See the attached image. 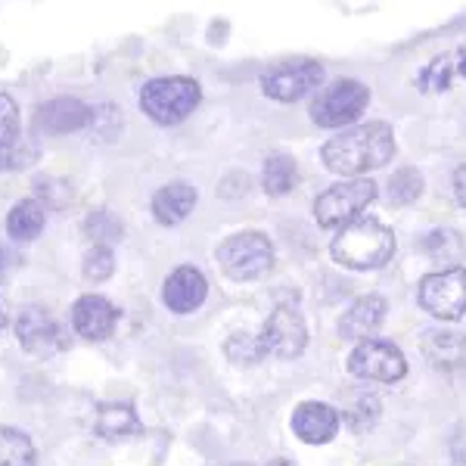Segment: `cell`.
I'll return each mask as SVG.
<instances>
[{
    "mask_svg": "<svg viewBox=\"0 0 466 466\" xmlns=\"http://www.w3.org/2000/svg\"><path fill=\"white\" fill-rule=\"evenodd\" d=\"M323 165L339 177H358L364 171L382 168L395 156V134L386 122H367L333 134L323 144Z\"/></svg>",
    "mask_w": 466,
    "mask_h": 466,
    "instance_id": "cell-1",
    "label": "cell"
},
{
    "mask_svg": "<svg viewBox=\"0 0 466 466\" xmlns=\"http://www.w3.org/2000/svg\"><path fill=\"white\" fill-rule=\"evenodd\" d=\"M333 258L351 270H373L392 261L395 233L380 224L377 218H355L351 224L339 228L329 246Z\"/></svg>",
    "mask_w": 466,
    "mask_h": 466,
    "instance_id": "cell-2",
    "label": "cell"
},
{
    "mask_svg": "<svg viewBox=\"0 0 466 466\" xmlns=\"http://www.w3.org/2000/svg\"><path fill=\"white\" fill-rule=\"evenodd\" d=\"M202 90L187 75H168L156 78L140 90V109L159 125H177L199 106Z\"/></svg>",
    "mask_w": 466,
    "mask_h": 466,
    "instance_id": "cell-3",
    "label": "cell"
},
{
    "mask_svg": "<svg viewBox=\"0 0 466 466\" xmlns=\"http://www.w3.org/2000/svg\"><path fill=\"white\" fill-rule=\"evenodd\" d=\"M218 265L233 280H255V277H265L274 265V246L265 233H233L218 246Z\"/></svg>",
    "mask_w": 466,
    "mask_h": 466,
    "instance_id": "cell-4",
    "label": "cell"
},
{
    "mask_svg": "<svg viewBox=\"0 0 466 466\" xmlns=\"http://www.w3.org/2000/svg\"><path fill=\"white\" fill-rule=\"evenodd\" d=\"M373 199H377V184L373 180H345V184H336L327 193H320L318 202H314V218H318L320 228H345V224L360 218V212Z\"/></svg>",
    "mask_w": 466,
    "mask_h": 466,
    "instance_id": "cell-5",
    "label": "cell"
},
{
    "mask_svg": "<svg viewBox=\"0 0 466 466\" xmlns=\"http://www.w3.org/2000/svg\"><path fill=\"white\" fill-rule=\"evenodd\" d=\"M370 90L355 78H339L327 90H320L311 103V118L318 127H345L358 122V116L367 109Z\"/></svg>",
    "mask_w": 466,
    "mask_h": 466,
    "instance_id": "cell-6",
    "label": "cell"
},
{
    "mask_svg": "<svg viewBox=\"0 0 466 466\" xmlns=\"http://www.w3.org/2000/svg\"><path fill=\"white\" fill-rule=\"evenodd\" d=\"M265 355L277 358H299L308 349V323L296 302H280L268 318L265 329L258 333Z\"/></svg>",
    "mask_w": 466,
    "mask_h": 466,
    "instance_id": "cell-7",
    "label": "cell"
},
{
    "mask_svg": "<svg viewBox=\"0 0 466 466\" xmlns=\"http://www.w3.org/2000/svg\"><path fill=\"white\" fill-rule=\"evenodd\" d=\"M349 370L358 380H377V382H398L408 377V358L398 351L395 342L386 339H364L355 345L349 355Z\"/></svg>",
    "mask_w": 466,
    "mask_h": 466,
    "instance_id": "cell-8",
    "label": "cell"
},
{
    "mask_svg": "<svg viewBox=\"0 0 466 466\" xmlns=\"http://www.w3.org/2000/svg\"><path fill=\"white\" fill-rule=\"evenodd\" d=\"M420 305L439 320H457L466 314V270L445 268L420 283Z\"/></svg>",
    "mask_w": 466,
    "mask_h": 466,
    "instance_id": "cell-9",
    "label": "cell"
},
{
    "mask_svg": "<svg viewBox=\"0 0 466 466\" xmlns=\"http://www.w3.org/2000/svg\"><path fill=\"white\" fill-rule=\"evenodd\" d=\"M323 81V66L314 59H289L283 66H274L261 78V90L277 103H296L308 90H314Z\"/></svg>",
    "mask_w": 466,
    "mask_h": 466,
    "instance_id": "cell-10",
    "label": "cell"
},
{
    "mask_svg": "<svg viewBox=\"0 0 466 466\" xmlns=\"http://www.w3.org/2000/svg\"><path fill=\"white\" fill-rule=\"evenodd\" d=\"M16 336L32 358H50L69 345L63 327L50 318L47 308H25L16 318Z\"/></svg>",
    "mask_w": 466,
    "mask_h": 466,
    "instance_id": "cell-11",
    "label": "cell"
},
{
    "mask_svg": "<svg viewBox=\"0 0 466 466\" xmlns=\"http://www.w3.org/2000/svg\"><path fill=\"white\" fill-rule=\"evenodd\" d=\"M94 125V109L75 96H56L41 103L35 112V127L41 134H72Z\"/></svg>",
    "mask_w": 466,
    "mask_h": 466,
    "instance_id": "cell-12",
    "label": "cell"
},
{
    "mask_svg": "<svg viewBox=\"0 0 466 466\" xmlns=\"http://www.w3.org/2000/svg\"><path fill=\"white\" fill-rule=\"evenodd\" d=\"M208 283L193 265H180L168 274L162 287V302L171 308L175 314H190L206 302Z\"/></svg>",
    "mask_w": 466,
    "mask_h": 466,
    "instance_id": "cell-13",
    "label": "cell"
},
{
    "mask_svg": "<svg viewBox=\"0 0 466 466\" xmlns=\"http://www.w3.org/2000/svg\"><path fill=\"white\" fill-rule=\"evenodd\" d=\"M116 320H118L116 305L103 296H81L72 308V327L87 342L109 339L112 329H116Z\"/></svg>",
    "mask_w": 466,
    "mask_h": 466,
    "instance_id": "cell-14",
    "label": "cell"
},
{
    "mask_svg": "<svg viewBox=\"0 0 466 466\" xmlns=\"http://www.w3.org/2000/svg\"><path fill=\"white\" fill-rule=\"evenodd\" d=\"M292 432H296L305 445H327V441H333L336 432H339V413L329 408V404L305 401L292 413Z\"/></svg>",
    "mask_w": 466,
    "mask_h": 466,
    "instance_id": "cell-15",
    "label": "cell"
},
{
    "mask_svg": "<svg viewBox=\"0 0 466 466\" xmlns=\"http://www.w3.org/2000/svg\"><path fill=\"white\" fill-rule=\"evenodd\" d=\"M386 314H389V305L382 296H360L358 302H351L349 311L339 318L342 339H351V342L373 339V333L382 327Z\"/></svg>",
    "mask_w": 466,
    "mask_h": 466,
    "instance_id": "cell-16",
    "label": "cell"
},
{
    "mask_svg": "<svg viewBox=\"0 0 466 466\" xmlns=\"http://www.w3.org/2000/svg\"><path fill=\"white\" fill-rule=\"evenodd\" d=\"M461 78H466V50H451V54H439L420 69L417 87L423 94H441Z\"/></svg>",
    "mask_w": 466,
    "mask_h": 466,
    "instance_id": "cell-17",
    "label": "cell"
},
{
    "mask_svg": "<svg viewBox=\"0 0 466 466\" xmlns=\"http://www.w3.org/2000/svg\"><path fill=\"white\" fill-rule=\"evenodd\" d=\"M197 206V190L190 184H168L153 197V218L162 228H175Z\"/></svg>",
    "mask_w": 466,
    "mask_h": 466,
    "instance_id": "cell-18",
    "label": "cell"
},
{
    "mask_svg": "<svg viewBox=\"0 0 466 466\" xmlns=\"http://www.w3.org/2000/svg\"><path fill=\"white\" fill-rule=\"evenodd\" d=\"M423 355L439 370H454L466 360V336L451 333V329H439V333L423 336Z\"/></svg>",
    "mask_w": 466,
    "mask_h": 466,
    "instance_id": "cell-19",
    "label": "cell"
},
{
    "mask_svg": "<svg viewBox=\"0 0 466 466\" xmlns=\"http://www.w3.org/2000/svg\"><path fill=\"white\" fill-rule=\"evenodd\" d=\"M96 435L103 439H127V435L140 432V417L131 404H100L96 408Z\"/></svg>",
    "mask_w": 466,
    "mask_h": 466,
    "instance_id": "cell-20",
    "label": "cell"
},
{
    "mask_svg": "<svg viewBox=\"0 0 466 466\" xmlns=\"http://www.w3.org/2000/svg\"><path fill=\"white\" fill-rule=\"evenodd\" d=\"M41 230H44V208L37 199H22L6 215V233L16 243H32L35 237H41Z\"/></svg>",
    "mask_w": 466,
    "mask_h": 466,
    "instance_id": "cell-21",
    "label": "cell"
},
{
    "mask_svg": "<svg viewBox=\"0 0 466 466\" xmlns=\"http://www.w3.org/2000/svg\"><path fill=\"white\" fill-rule=\"evenodd\" d=\"M299 180V168H296V159L287 153H274L268 156L265 168H261V187L270 197H287V193L296 187Z\"/></svg>",
    "mask_w": 466,
    "mask_h": 466,
    "instance_id": "cell-22",
    "label": "cell"
},
{
    "mask_svg": "<svg viewBox=\"0 0 466 466\" xmlns=\"http://www.w3.org/2000/svg\"><path fill=\"white\" fill-rule=\"evenodd\" d=\"M420 246H423V252L430 255V258H435L445 268H457V261L463 258V237L457 230H448V228L426 233Z\"/></svg>",
    "mask_w": 466,
    "mask_h": 466,
    "instance_id": "cell-23",
    "label": "cell"
},
{
    "mask_svg": "<svg viewBox=\"0 0 466 466\" xmlns=\"http://www.w3.org/2000/svg\"><path fill=\"white\" fill-rule=\"evenodd\" d=\"M35 463H37V454H35L32 439H28L25 432L4 426V430H0V466H35Z\"/></svg>",
    "mask_w": 466,
    "mask_h": 466,
    "instance_id": "cell-24",
    "label": "cell"
},
{
    "mask_svg": "<svg viewBox=\"0 0 466 466\" xmlns=\"http://www.w3.org/2000/svg\"><path fill=\"white\" fill-rule=\"evenodd\" d=\"M420 193H423V175L417 168H401L389 180V199H392V206H410V202L420 199Z\"/></svg>",
    "mask_w": 466,
    "mask_h": 466,
    "instance_id": "cell-25",
    "label": "cell"
},
{
    "mask_svg": "<svg viewBox=\"0 0 466 466\" xmlns=\"http://www.w3.org/2000/svg\"><path fill=\"white\" fill-rule=\"evenodd\" d=\"M85 233L96 246H109L112 249V243L122 239V221H118L112 212H94L85 221Z\"/></svg>",
    "mask_w": 466,
    "mask_h": 466,
    "instance_id": "cell-26",
    "label": "cell"
},
{
    "mask_svg": "<svg viewBox=\"0 0 466 466\" xmlns=\"http://www.w3.org/2000/svg\"><path fill=\"white\" fill-rule=\"evenodd\" d=\"M228 358L237 360V364H258L261 358H265V349H261L258 336L252 333H237L233 339H228Z\"/></svg>",
    "mask_w": 466,
    "mask_h": 466,
    "instance_id": "cell-27",
    "label": "cell"
},
{
    "mask_svg": "<svg viewBox=\"0 0 466 466\" xmlns=\"http://www.w3.org/2000/svg\"><path fill=\"white\" fill-rule=\"evenodd\" d=\"M116 270V255H112L109 246H94L87 255H85V277L94 283H103L112 277Z\"/></svg>",
    "mask_w": 466,
    "mask_h": 466,
    "instance_id": "cell-28",
    "label": "cell"
},
{
    "mask_svg": "<svg viewBox=\"0 0 466 466\" xmlns=\"http://www.w3.org/2000/svg\"><path fill=\"white\" fill-rule=\"evenodd\" d=\"M19 144V106L6 94H0V149Z\"/></svg>",
    "mask_w": 466,
    "mask_h": 466,
    "instance_id": "cell-29",
    "label": "cell"
},
{
    "mask_svg": "<svg viewBox=\"0 0 466 466\" xmlns=\"http://www.w3.org/2000/svg\"><path fill=\"white\" fill-rule=\"evenodd\" d=\"M377 417H380V401H377V395H364V398H358V404H351L349 413H345V420H349V426L351 430H370L373 423H377Z\"/></svg>",
    "mask_w": 466,
    "mask_h": 466,
    "instance_id": "cell-30",
    "label": "cell"
},
{
    "mask_svg": "<svg viewBox=\"0 0 466 466\" xmlns=\"http://www.w3.org/2000/svg\"><path fill=\"white\" fill-rule=\"evenodd\" d=\"M37 159V153H32L28 147H10V149H0V168H25L28 162Z\"/></svg>",
    "mask_w": 466,
    "mask_h": 466,
    "instance_id": "cell-31",
    "label": "cell"
},
{
    "mask_svg": "<svg viewBox=\"0 0 466 466\" xmlns=\"http://www.w3.org/2000/svg\"><path fill=\"white\" fill-rule=\"evenodd\" d=\"M454 193H457V199L466 206V162L457 168V175H454Z\"/></svg>",
    "mask_w": 466,
    "mask_h": 466,
    "instance_id": "cell-32",
    "label": "cell"
},
{
    "mask_svg": "<svg viewBox=\"0 0 466 466\" xmlns=\"http://www.w3.org/2000/svg\"><path fill=\"white\" fill-rule=\"evenodd\" d=\"M454 461L466 466V435H461V439H454Z\"/></svg>",
    "mask_w": 466,
    "mask_h": 466,
    "instance_id": "cell-33",
    "label": "cell"
},
{
    "mask_svg": "<svg viewBox=\"0 0 466 466\" xmlns=\"http://www.w3.org/2000/svg\"><path fill=\"white\" fill-rule=\"evenodd\" d=\"M0 327H6V314H4V308H0Z\"/></svg>",
    "mask_w": 466,
    "mask_h": 466,
    "instance_id": "cell-34",
    "label": "cell"
},
{
    "mask_svg": "<svg viewBox=\"0 0 466 466\" xmlns=\"http://www.w3.org/2000/svg\"><path fill=\"white\" fill-rule=\"evenodd\" d=\"M270 466H292V463H289V461H274Z\"/></svg>",
    "mask_w": 466,
    "mask_h": 466,
    "instance_id": "cell-35",
    "label": "cell"
},
{
    "mask_svg": "<svg viewBox=\"0 0 466 466\" xmlns=\"http://www.w3.org/2000/svg\"><path fill=\"white\" fill-rule=\"evenodd\" d=\"M237 466H246V463H237Z\"/></svg>",
    "mask_w": 466,
    "mask_h": 466,
    "instance_id": "cell-36",
    "label": "cell"
}]
</instances>
